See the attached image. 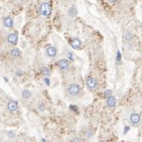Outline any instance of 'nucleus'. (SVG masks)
<instances>
[{
  "label": "nucleus",
  "mask_w": 142,
  "mask_h": 142,
  "mask_svg": "<svg viewBox=\"0 0 142 142\" xmlns=\"http://www.w3.org/2000/svg\"><path fill=\"white\" fill-rule=\"evenodd\" d=\"M3 24H4L5 26H6V27H12L13 25H14V21H13V19H11V18L6 17L3 20Z\"/></svg>",
  "instance_id": "nucleus-10"
},
{
  "label": "nucleus",
  "mask_w": 142,
  "mask_h": 142,
  "mask_svg": "<svg viewBox=\"0 0 142 142\" xmlns=\"http://www.w3.org/2000/svg\"><path fill=\"white\" fill-rule=\"evenodd\" d=\"M58 66H59L61 69L66 70V69H68V68L69 66V61L66 60V59H61L58 61Z\"/></svg>",
  "instance_id": "nucleus-4"
},
{
  "label": "nucleus",
  "mask_w": 142,
  "mask_h": 142,
  "mask_svg": "<svg viewBox=\"0 0 142 142\" xmlns=\"http://www.w3.org/2000/svg\"><path fill=\"white\" fill-rule=\"evenodd\" d=\"M69 108H70V109H71V110H73L74 112H77V111H78L77 106V105H70Z\"/></svg>",
  "instance_id": "nucleus-17"
},
{
  "label": "nucleus",
  "mask_w": 142,
  "mask_h": 142,
  "mask_svg": "<svg viewBox=\"0 0 142 142\" xmlns=\"http://www.w3.org/2000/svg\"><path fill=\"white\" fill-rule=\"evenodd\" d=\"M125 38H126L127 39H130V38H132V34L131 33H128V34H126Z\"/></svg>",
  "instance_id": "nucleus-21"
},
{
  "label": "nucleus",
  "mask_w": 142,
  "mask_h": 142,
  "mask_svg": "<svg viewBox=\"0 0 142 142\" xmlns=\"http://www.w3.org/2000/svg\"><path fill=\"white\" fill-rule=\"evenodd\" d=\"M39 13L42 16H50L51 14V6L48 3H43L39 7Z\"/></svg>",
  "instance_id": "nucleus-1"
},
{
  "label": "nucleus",
  "mask_w": 142,
  "mask_h": 142,
  "mask_svg": "<svg viewBox=\"0 0 142 142\" xmlns=\"http://www.w3.org/2000/svg\"><path fill=\"white\" fill-rule=\"evenodd\" d=\"M14 135H15V134H14V132L13 131H11V132H8V136L10 137H14Z\"/></svg>",
  "instance_id": "nucleus-20"
},
{
  "label": "nucleus",
  "mask_w": 142,
  "mask_h": 142,
  "mask_svg": "<svg viewBox=\"0 0 142 142\" xmlns=\"http://www.w3.org/2000/svg\"><path fill=\"white\" fill-rule=\"evenodd\" d=\"M7 108L11 112H14L18 109V102L15 101H11L7 105Z\"/></svg>",
  "instance_id": "nucleus-6"
},
{
  "label": "nucleus",
  "mask_w": 142,
  "mask_h": 142,
  "mask_svg": "<svg viewBox=\"0 0 142 142\" xmlns=\"http://www.w3.org/2000/svg\"><path fill=\"white\" fill-rule=\"evenodd\" d=\"M128 130H129V126H127V127L125 128V133L128 132Z\"/></svg>",
  "instance_id": "nucleus-23"
},
{
  "label": "nucleus",
  "mask_w": 142,
  "mask_h": 142,
  "mask_svg": "<svg viewBox=\"0 0 142 142\" xmlns=\"http://www.w3.org/2000/svg\"><path fill=\"white\" fill-rule=\"evenodd\" d=\"M69 14L70 16H72V17H74L77 14V9L75 7H72L70 9V10L69 11Z\"/></svg>",
  "instance_id": "nucleus-15"
},
{
  "label": "nucleus",
  "mask_w": 142,
  "mask_h": 142,
  "mask_svg": "<svg viewBox=\"0 0 142 142\" xmlns=\"http://www.w3.org/2000/svg\"><path fill=\"white\" fill-rule=\"evenodd\" d=\"M11 55L13 57L16 58V57H19L21 54V51H20V50L19 48H14V49L11 50Z\"/></svg>",
  "instance_id": "nucleus-13"
},
{
  "label": "nucleus",
  "mask_w": 142,
  "mask_h": 142,
  "mask_svg": "<svg viewBox=\"0 0 142 142\" xmlns=\"http://www.w3.org/2000/svg\"><path fill=\"white\" fill-rule=\"evenodd\" d=\"M46 54L50 57H54L57 54V49L54 46H49L46 49Z\"/></svg>",
  "instance_id": "nucleus-8"
},
{
  "label": "nucleus",
  "mask_w": 142,
  "mask_h": 142,
  "mask_svg": "<svg viewBox=\"0 0 142 142\" xmlns=\"http://www.w3.org/2000/svg\"><path fill=\"white\" fill-rule=\"evenodd\" d=\"M68 91H69V93L70 95L77 96L80 93V87L77 84H72V85H69V87L68 89Z\"/></svg>",
  "instance_id": "nucleus-3"
},
{
  "label": "nucleus",
  "mask_w": 142,
  "mask_h": 142,
  "mask_svg": "<svg viewBox=\"0 0 142 142\" xmlns=\"http://www.w3.org/2000/svg\"><path fill=\"white\" fill-rule=\"evenodd\" d=\"M41 73L43 74V75H45V76H48V75H50V69H48V67H42V69H41Z\"/></svg>",
  "instance_id": "nucleus-14"
},
{
  "label": "nucleus",
  "mask_w": 142,
  "mask_h": 142,
  "mask_svg": "<svg viewBox=\"0 0 142 142\" xmlns=\"http://www.w3.org/2000/svg\"><path fill=\"white\" fill-rule=\"evenodd\" d=\"M104 96H105V97H106V98H109V97H112V91L110 90H105L104 93Z\"/></svg>",
  "instance_id": "nucleus-16"
},
{
  "label": "nucleus",
  "mask_w": 142,
  "mask_h": 142,
  "mask_svg": "<svg viewBox=\"0 0 142 142\" xmlns=\"http://www.w3.org/2000/svg\"><path fill=\"white\" fill-rule=\"evenodd\" d=\"M44 82H45V83L46 84V85H50V79L48 77H45V79H44Z\"/></svg>",
  "instance_id": "nucleus-19"
},
{
  "label": "nucleus",
  "mask_w": 142,
  "mask_h": 142,
  "mask_svg": "<svg viewBox=\"0 0 142 142\" xmlns=\"http://www.w3.org/2000/svg\"><path fill=\"white\" fill-rule=\"evenodd\" d=\"M86 86L89 90H93L97 86V80L93 77H88L86 80Z\"/></svg>",
  "instance_id": "nucleus-2"
},
{
  "label": "nucleus",
  "mask_w": 142,
  "mask_h": 142,
  "mask_svg": "<svg viewBox=\"0 0 142 142\" xmlns=\"http://www.w3.org/2000/svg\"><path fill=\"white\" fill-rule=\"evenodd\" d=\"M22 97H24L25 99H28V98H30V97H31L32 93H31V91L29 90H24L22 91Z\"/></svg>",
  "instance_id": "nucleus-12"
},
{
  "label": "nucleus",
  "mask_w": 142,
  "mask_h": 142,
  "mask_svg": "<svg viewBox=\"0 0 142 142\" xmlns=\"http://www.w3.org/2000/svg\"><path fill=\"white\" fill-rule=\"evenodd\" d=\"M117 62H120L121 60V52L117 51Z\"/></svg>",
  "instance_id": "nucleus-18"
},
{
  "label": "nucleus",
  "mask_w": 142,
  "mask_h": 142,
  "mask_svg": "<svg viewBox=\"0 0 142 142\" xmlns=\"http://www.w3.org/2000/svg\"><path fill=\"white\" fill-rule=\"evenodd\" d=\"M18 39H19V38H18V35L15 33L10 34L8 35V38H7V40H8L9 43L13 44V45H14V44L17 43Z\"/></svg>",
  "instance_id": "nucleus-5"
},
{
  "label": "nucleus",
  "mask_w": 142,
  "mask_h": 142,
  "mask_svg": "<svg viewBox=\"0 0 142 142\" xmlns=\"http://www.w3.org/2000/svg\"><path fill=\"white\" fill-rule=\"evenodd\" d=\"M81 44H82V42L78 38H74L70 42L71 46H72L73 48H74V49H78L80 46H81Z\"/></svg>",
  "instance_id": "nucleus-9"
},
{
  "label": "nucleus",
  "mask_w": 142,
  "mask_h": 142,
  "mask_svg": "<svg viewBox=\"0 0 142 142\" xmlns=\"http://www.w3.org/2000/svg\"><path fill=\"white\" fill-rule=\"evenodd\" d=\"M107 105L109 107H114L116 105V99L114 97H110L109 98H107Z\"/></svg>",
  "instance_id": "nucleus-11"
},
{
  "label": "nucleus",
  "mask_w": 142,
  "mask_h": 142,
  "mask_svg": "<svg viewBox=\"0 0 142 142\" xmlns=\"http://www.w3.org/2000/svg\"><path fill=\"white\" fill-rule=\"evenodd\" d=\"M68 57L69 58L70 60H73V54H72V53H70L69 54H68Z\"/></svg>",
  "instance_id": "nucleus-22"
},
{
  "label": "nucleus",
  "mask_w": 142,
  "mask_h": 142,
  "mask_svg": "<svg viewBox=\"0 0 142 142\" xmlns=\"http://www.w3.org/2000/svg\"><path fill=\"white\" fill-rule=\"evenodd\" d=\"M130 121L132 124H138L140 121V117L137 113H132L130 115Z\"/></svg>",
  "instance_id": "nucleus-7"
}]
</instances>
